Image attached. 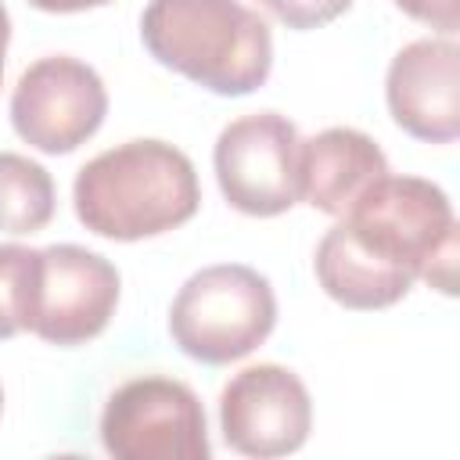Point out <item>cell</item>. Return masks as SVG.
Instances as JSON below:
<instances>
[{"label": "cell", "instance_id": "cell-1", "mask_svg": "<svg viewBox=\"0 0 460 460\" xmlns=\"http://www.w3.org/2000/svg\"><path fill=\"white\" fill-rule=\"evenodd\" d=\"M75 216L111 241H140L187 223L201 190L194 162L165 140H126L90 158L72 187Z\"/></svg>", "mask_w": 460, "mask_h": 460}, {"label": "cell", "instance_id": "cell-2", "mask_svg": "<svg viewBox=\"0 0 460 460\" xmlns=\"http://www.w3.org/2000/svg\"><path fill=\"white\" fill-rule=\"evenodd\" d=\"M140 40L158 65L219 97L259 90L273 68L266 18L237 0H151Z\"/></svg>", "mask_w": 460, "mask_h": 460}, {"label": "cell", "instance_id": "cell-3", "mask_svg": "<svg viewBox=\"0 0 460 460\" xmlns=\"http://www.w3.org/2000/svg\"><path fill=\"white\" fill-rule=\"evenodd\" d=\"M341 223L381 262L424 277L442 295L456 291V219L438 183L385 172Z\"/></svg>", "mask_w": 460, "mask_h": 460}, {"label": "cell", "instance_id": "cell-4", "mask_svg": "<svg viewBox=\"0 0 460 460\" xmlns=\"http://www.w3.org/2000/svg\"><path fill=\"white\" fill-rule=\"evenodd\" d=\"M277 323L270 280L241 262L198 270L169 309V334L183 356L223 367L255 352Z\"/></svg>", "mask_w": 460, "mask_h": 460}, {"label": "cell", "instance_id": "cell-5", "mask_svg": "<svg viewBox=\"0 0 460 460\" xmlns=\"http://www.w3.org/2000/svg\"><path fill=\"white\" fill-rule=\"evenodd\" d=\"M101 442L115 460H208V428L198 395L176 377H133L101 413Z\"/></svg>", "mask_w": 460, "mask_h": 460}, {"label": "cell", "instance_id": "cell-6", "mask_svg": "<svg viewBox=\"0 0 460 460\" xmlns=\"http://www.w3.org/2000/svg\"><path fill=\"white\" fill-rule=\"evenodd\" d=\"M108 115V90L101 75L68 54L29 65L11 93L14 133L43 155H68L86 144Z\"/></svg>", "mask_w": 460, "mask_h": 460}, {"label": "cell", "instance_id": "cell-7", "mask_svg": "<svg viewBox=\"0 0 460 460\" xmlns=\"http://www.w3.org/2000/svg\"><path fill=\"white\" fill-rule=\"evenodd\" d=\"M298 129L277 111L234 119L212 151L223 198L244 216H280L298 201Z\"/></svg>", "mask_w": 460, "mask_h": 460}, {"label": "cell", "instance_id": "cell-8", "mask_svg": "<svg viewBox=\"0 0 460 460\" xmlns=\"http://www.w3.org/2000/svg\"><path fill=\"white\" fill-rule=\"evenodd\" d=\"M119 302V270L83 248V244H50L40 248L29 327L50 345H83L97 338Z\"/></svg>", "mask_w": 460, "mask_h": 460}, {"label": "cell", "instance_id": "cell-9", "mask_svg": "<svg viewBox=\"0 0 460 460\" xmlns=\"http://www.w3.org/2000/svg\"><path fill=\"white\" fill-rule=\"evenodd\" d=\"M219 428L226 446L241 456H288L309 438L313 402L295 370L280 363H255L223 385Z\"/></svg>", "mask_w": 460, "mask_h": 460}, {"label": "cell", "instance_id": "cell-10", "mask_svg": "<svg viewBox=\"0 0 460 460\" xmlns=\"http://www.w3.org/2000/svg\"><path fill=\"white\" fill-rule=\"evenodd\" d=\"M385 97L395 126L428 144H449L460 133V50L446 40L406 43L385 79Z\"/></svg>", "mask_w": 460, "mask_h": 460}, {"label": "cell", "instance_id": "cell-11", "mask_svg": "<svg viewBox=\"0 0 460 460\" xmlns=\"http://www.w3.org/2000/svg\"><path fill=\"white\" fill-rule=\"evenodd\" d=\"M385 172V151L352 126H331L298 144V198L327 216H345Z\"/></svg>", "mask_w": 460, "mask_h": 460}, {"label": "cell", "instance_id": "cell-12", "mask_svg": "<svg viewBox=\"0 0 460 460\" xmlns=\"http://www.w3.org/2000/svg\"><path fill=\"white\" fill-rule=\"evenodd\" d=\"M313 266H316L320 288L334 302H341L345 309H385V305H395L417 280L413 273L395 270V266L381 262L377 255H370L345 230V223H334L323 234Z\"/></svg>", "mask_w": 460, "mask_h": 460}, {"label": "cell", "instance_id": "cell-13", "mask_svg": "<svg viewBox=\"0 0 460 460\" xmlns=\"http://www.w3.org/2000/svg\"><path fill=\"white\" fill-rule=\"evenodd\" d=\"M50 216H54L50 172L18 151H0V230L36 234L50 223Z\"/></svg>", "mask_w": 460, "mask_h": 460}, {"label": "cell", "instance_id": "cell-14", "mask_svg": "<svg viewBox=\"0 0 460 460\" xmlns=\"http://www.w3.org/2000/svg\"><path fill=\"white\" fill-rule=\"evenodd\" d=\"M40 248L0 244V338H14L29 327L32 284H36Z\"/></svg>", "mask_w": 460, "mask_h": 460}, {"label": "cell", "instance_id": "cell-15", "mask_svg": "<svg viewBox=\"0 0 460 460\" xmlns=\"http://www.w3.org/2000/svg\"><path fill=\"white\" fill-rule=\"evenodd\" d=\"M288 29H316L352 7V0H259Z\"/></svg>", "mask_w": 460, "mask_h": 460}, {"label": "cell", "instance_id": "cell-16", "mask_svg": "<svg viewBox=\"0 0 460 460\" xmlns=\"http://www.w3.org/2000/svg\"><path fill=\"white\" fill-rule=\"evenodd\" d=\"M395 7H402L410 18L453 36L456 22H460V0H395Z\"/></svg>", "mask_w": 460, "mask_h": 460}, {"label": "cell", "instance_id": "cell-17", "mask_svg": "<svg viewBox=\"0 0 460 460\" xmlns=\"http://www.w3.org/2000/svg\"><path fill=\"white\" fill-rule=\"evenodd\" d=\"M29 4L40 7V11H50V14H72V11L101 7V4H111V0H29Z\"/></svg>", "mask_w": 460, "mask_h": 460}, {"label": "cell", "instance_id": "cell-18", "mask_svg": "<svg viewBox=\"0 0 460 460\" xmlns=\"http://www.w3.org/2000/svg\"><path fill=\"white\" fill-rule=\"evenodd\" d=\"M7 40H11V18H7V7L0 4V79H4V54H7Z\"/></svg>", "mask_w": 460, "mask_h": 460}, {"label": "cell", "instance_id": "cell-19", "mask_svg": "<svg viewBox=\"0 0 460 460\" xmlns=\"http://www.w3.org/2000/svg\"><path fill=\"white\" fill-rule=\"evenodd\" d=\"M0 413H4V388H0Z\"/></svg>", "mask_w": 460, "mask_h": 460}]
</instances>
